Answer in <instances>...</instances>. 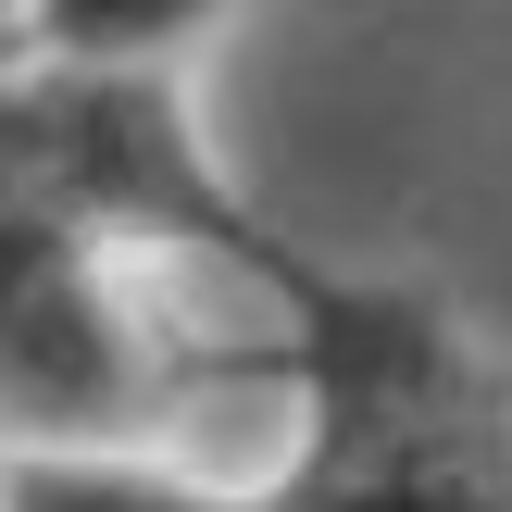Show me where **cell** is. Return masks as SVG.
Wrapping results in <instances>:
<instances>
[{
  "label": "cell",
  "instance_id": "6da1fadb",
  "mask_svg": "<svg viewBox=\"0 0 512 512\" xmlns=\"http://www.w3.org/2000/svg\"><path fill=\"white\" fill-rule=\"evenodd\" d=\"M250 288L275 300L288 463L263 512H512V375L425 275H363L288 238Z\"/></svg>",
  "mask_w": 512,
  "mask_h": 512
},
{
  "label": "cell",
  "instance_id": "7a4b0ae2",
  "mask_svg": "<svg viewBox=\"0 0 512 512\" xmlns=\"http://www.w3.org/2000/svg\"><path fill=\"white\" fill-rule=\"evenodd\" d=\"M0 200L100 250H188L225 275H263L288 250V225L200 138L175 63H75V50L0 63Z\"/></svg>",
  "mask_w": 512,
  "mask_h": 512
},
{
  "label": "cell",
  "instance_id": "3957f363",
  "mask_svg": "<svg viewBox=\"0 0 512 512\" xmlns=\"http://www.w3.org/2000/svg\"><path fill=\"white\" fill-rule=\"evenodd\" d=\"M163 425V350L113 250L0 200V450H125Z\"/></svg>",
  "mask_w": 512,
  "mask_h": 512
},
{
  "label": "cell",
  "instance_id": "277c9868",
  "mask_svg": "<svg viewBox=\"0 0 512 512\" xmlns=\"http://www.w3.org/2000/svg\"><path fill=\"white\" fill-rule=\"evenodd\" d=\"M0 512H263V500L125 438V450H0Z\"/></svg>",
  "mask_w": 512,
  "mask_h": 512
},
{
  "label": "cell",
  "instance_id": "5b68a950",
  "mask_svg": "<svg viewBox=\"0 0 512 512\" xmlns=\"http://www.w3.org/2000/svg\"><path fill=\"white\" fill-rule=\"evenodd\" d=\"M238 0H25V50L75 63H188Z\"/></svg>",
  "mask_w": 512,
  "mask_h": 512
},
{
  "label": "cell",
  "instance_id": "8992f818",
  "mask_svg": "<svg viewBox=\"0 0 512 512\" xmlns=\"http://www.w3.org/2000/svg\"><path fill=\"white\" fill-rule=\"evenodd\" d=\"M13 38H25V0H0V50H13Z\"/></svg>",
  "mask_w": 512,
  "mask_h": 512
}]
</instances>
